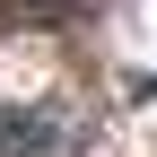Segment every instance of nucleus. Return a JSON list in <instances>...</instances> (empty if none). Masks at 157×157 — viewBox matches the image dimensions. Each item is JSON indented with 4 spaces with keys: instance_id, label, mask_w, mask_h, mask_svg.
Instances as JSON below:
<instances>
[{
    "instance_id": "1",
    "label": "nucleus",
    "mask_w": 157,
    "mask_h": 157,
    "mask_svg": "<svg viewBox=\"0 0 157 157\" xmlns=\"http://www.w3.org/2000/svg\"><path fill=\"white\" fill-rule=\"evenodd\" d=\"M61 148V122L44 105H0V157H52Z\"/></svg>"
}]
</instances>
